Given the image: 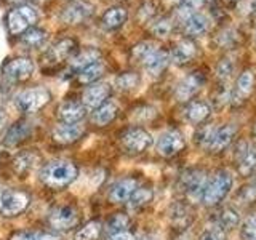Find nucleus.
Listing matches in <instances>:
<instances>
[{
  "mask_svg": "<svg viewBox=\"0 0 256 240\" xmlns=\"http://www.w3.org/2000/svg\"><path fill=\"white\" fill-rule=\"evenodd\" d=\"M52 100V93L45 86H34L22 90L20 94H16L14 106L22 114H34V112L45 108Z\"/></svg>",
  "mask_w": 256,
  "mask_h": 240,
  "instance_id": "4",
  "label": "nucleus"
},
{
  "mask_svg": "<svg viewBox=\"0 0 256 240\" xmlns=\"http://www.w3.org/2000/svg\"><path fill=\"white\" fill-rule=\"evenodd\" d=\"M32 125L29 120H20V122H16L14 125L10 126V130L6 132L5 138H4V144L8 148H14L21 144L22 141H26L30 133H32Z\"/></svg>",
  "mask_w": 256,
  "mask_h": 240,
  "instance_id": "17",
  "label": "nucleus"
},
{
  "mask_svg": "<svg viewBox=\"0 0 256 240\" xmlns=\"http://www.w3.org/2000/svg\"><path fill=\"white\" fill-rule=\"evenodd\" d=\"M117 106L114 102H104L102 106H100L98 109H94L93 112V116H92V122L94 125H98V126H104V125H108L110 124L112 120H114L117 117Z\"/></svg>",
  "mask_w": 256,
  "mask_h": 240,
  "instance_id": "27",
  "label": "nucleus"
},
{
  "mask_svg": "<svg viewBox=\"0 0 256 240\" xmlns=\"http://www.w3.org/2000/svg\"><path fill=\"white\" fill-rule=\"evenodd\" d=\"M101 232H102V224L100 221H90L76 232L74 240H98Z\"/></svg>",
  "mask_w": 256,
  "mask_h": 240,
  "instance_id": "31",
  "label": "nucleus"
},
{
  "mask_svg": "<svg viewBox=\"0 0 256 240\" xmlns=\"http://www.w3.org/2000/svg\"><path fill=\"white\" fill-rule=\"evenodd\" d=\"M85 133V125L82 124H62L53 128L52 136L53 141L58 144H72L78 141Z\"/></svg>",
  "mask_w": 256,
  "mask_h": 240,
  "instance_id": "14",
  "label": "nucleus"
},
{
  "mask_svg": "<svg viewBox=\"0 0 256 240\" xmlns=\"http://www.w3.org/2000/svg\"><path fill=\"white\" fill-rule=\"evenodd\" d=\"M78 210L72 205H58L48 213V224L54 230H69L78 224Z\"/></svg>",
  "mask_w": 256,
  "mask_h": 240,
  "instance_id": "7",
  "label": "nucleus"
},
{
  "mask_svg": "<svg viewBox=\"0 0 256 240\" xmlns=\"http://www.w3.org/2000/svg\"><path fill=\"white\" fill-rule=\"evenodd\" d=\"M38 21V13L32 5L21 4L16 5L6 14V29L12 36H22L24 32L36 26Z\"/></svg>",
  "mask_w": 256,
  "mask_h": 240,
  "instance_id": "3",
  "label": "nucleus"
},
{
  "mask_svg": "<svg viewBox=\"0 0 256 240\" xmlns=\"http://www.w3.org/2000/svg\"><path fill=\"white\" fill-rule=\"evenodd\" d=\"M238 213L234 210L232 206H226V208H222V212L220 213V229H222L224 232L226 230H230V229H234L237 228V224H238Z\"/></svg>",
  "mask_w": 256,
  "mask_h": 240,
  "instance_id": "35",
  "label": "nucleus"
},
{
  "mask_svg": "<svg viewBox=\"0 0 256 240\" xmlns=\"http://www.w3.org/2000/svg\"><path fill=\"white\" fill-rule=\"evenodd\" d=\"M240 237L242 240H256V213L248 214L240 226Z\"/></svg>",
  "mask_w": 256,
  "mask_h": 240,
  "instance_id": "38",
  "label": "nucleus"
},
{
  "mask_svg": "<svg viewBox=\"0 0 256 240\" xmlns=\"http://www.w3.org/2000/svg\"><path fill=\"white\" fill-rule=\"evenodd\" d=\"M150 30H152V34L157 36V37H166V36H170V32H172V21L166 20V18L158 20V21H156L154 24H152Z\"/></svg>",
  "mask_w": 256,
  "mask_h": 240,
  "instance_id": "40",
  "label": "nucleus"
},
{
  "mask_svg": "<svg viewBox=\"0 0 256 240\" xmlns=\"http://www.w3.org/2000/svg\"><path fill=\"white\" fill-rule=\"evenodd\" d=\"M253 86H254V74L252 70H244L236 84V98L245 100L246 96L252 94Z\"/></svg>",
  "mask_w": 256,
  "mask_h": 240,
  "instance_id": "28",
  "label": "nucleus"
},
{
  "mask_svg": "<svg viewBox=\"0 0 256 240\" xmlns=\"http://www.w3.org/2000/svg\"><path fill=\"white\" fill-rule=\"evenodd\" d=\"M78 168L70 160H53L48 162L40 172V181L52 189L68 188L77 180Z\"/></svg>",
  "mask_w": 256,
  "mask_h": 240,
  "instance_id": "1",
  "label": "nucleus"
},
{
  "mask_svg": "<svg viewBox=\"0 0 256 240\" xmlns=\"http://www.w3.org/2000/svg\"><path fill=\"white\" fill-rule=\"evenodd\" d=\"M106 240H136V238H134V236L132 234V232L125 230V232H118V234H112Z\"/></svg>",
  "mask_w": 256,
  "mask_h": 240,
  "instance_id": "45",
  "label": "nucleus"
},
{
  "mask_svg": "<svg viewBox=\"0 0 256 240\" xmlns=\"http://www.w3.org/2000/svg\"><path fill=\"white\" fill-rule=\"evenodd\" d=\"M238 173L244 176H250L256 170V150L254 149H246L245 154L238 160Z\"/></svg>",
  "mask_w": 256,
  "mask_h": 240,
  "instance_id": "33",
  "label": "nucleus"
},
{
  "mask_svg": "<svg viewBox=\"0 0 256 240\" xmlns=\"http://www.w3.org/2000/svg\"><path fill=\"white\" fill-rule=\"evenodd\" d=\"M168 62H170V53L165 52V50H158L157 48L156 52H152L148 58L142 61V66H144V70H146L149 76L157 77L165 70Z\"/></svg>",
  "mask_w": 256,
  "mask_h": 240,
  "instance_id": "18",
  "label": "nucleus"
},
{
  "mask_svg": "<svg viewBox=\"0 0 256 240\" xmlns=\"http://www.w3.org/2000/svg\"><path fill=\"white\" fill-rule=\"evenodd\" d=\"M77 48V44L74 38H60L58 42H54L45 53V61L48 64H60L62 61L69 60L74 54Z\"/></svg>",
  "mask_w": 256,
  "mask_h": 240,
  "instance_id": "12",
  "label": "nucleus"
},
{
  "mask_svg": "<svg viewBox=\"0 0 256 240\" xmlns=\"http://www.w3.org/2000/svg\"><path fill=\"white\" fill-rule=\"evenodd\" d=\"M128 226H130V218L125 213H117L108 221L106 224V230L108 234H118V232H125L128 230Z\"/></svg>",
  "mask_w": 256,
  "mask_h": 240,
  "instance_id": "34",
  "label": "nucleus"
},
{
  "mask_svg": "<svg viewBox=\"0 0 256 240\" xmlns=\"http://www.w3.org/2000/svg\"><path fill=\"white\" fill-rule=\"evenodd\" d=\"M202 5H204V0H182L178 8V13L182 20H189L190 16H194L196 13L200 12Z\"/></svg>",
  "mask_w": 256,
  "mask_h": 240,
  "instance_id": "37",
  "label": "nucleus"
},
{
  "mask_svg": "<svg viewBox=\"0 0 256 240\" xmlns=\"http://www.w3.org/2000/svg\"><path fill=\"white\" fill-rule=\"evenodd\" d=\"M30 197L22 190L5 189L0 196V214L4 218H14L29 206Z\"/></svg>",
  "mask_w": 256,
  "mask_h": 240,
  "instance_id": "5",
  "label": "nucleus"
},
{
  "mask_svg": "<svg viewBox=\"0 0 256 240\" xmlns=\"http://www.w3.org/2000/svg\"><path fill=\"white\" fill-rule=\"evenodd\" d=\"M138 188V184L133 178H125V180H120L118 182L114 184V188L110 189V194L109 198L112 204H124L128 202L132 197V194Z\"/></svg>",
  "mask_w": 256,
  "mask_h": 240,
  "instance_id": "20",
  "label": "nucleus"
},
{
  "mask_svg": "<svg viewBox=\"0 0 256 240\" xmlns=\"http://www.w3.org/2000/svg\"><path fill=\"white\" fill-rule=\"evenodd\" d=\"M184 146H186V141H184L182 134L180 132L170 130L160 134L157 141V152L162 157H173L181 152Z\"/></svg>",
  "mask_w": 256,
  "mask_h": 240,
  "instance_id": "11",
  "label": "nucleus"
},
{
  "mask_svg": "<svg viewBox=\"0 0 256 240\" xmlns=\"http://www.w3.org/2000/svg\"><path fill=\"white\" fill-rule=\"evenodd\" d=\"M101 61V53L96 48H86V50H82L78 54H76L70 61V69L76 70L77 74L80 70H84L85 68L92 66V64Z\"/></svg>",
  "mask_w": 256,
  "mask_h": 240,
  "instance_id": "23",
  "label": "nucleus"
},
{
  "mask_svg": "<svg viewBox=\"0 0 256 240\" xmlns=\"http://www.w3.org/2000/svg\"><path fill=\"white\" fill-rule=\"evenodd\" d=\"M198 240H224V230L220 228H208L202 232Z\"/></svg>",
  "mask_w": 256,
  "mask_h": 240,
  "instance_id": "43",
  "label": "nucleus"
},
{
  "mask_svg": "<svg viewBox=\"0 0 256 240\" xmlns=\"http://www.w3.org/2000/svg\"><path fill=\"white\" fill-rule=\"evenodd\" d=\"M128 20V12L124 6H112L108 12H104L101 24L104 29L108 30H117L118 28H122Z\"/></svg>",
  "mask_w": 256,
  "mask_h": 240,
  "instance_id": "21",
  "label": "nucleus"
},
{
  "mask_svg": "<svg viewBox=\"0 0 256 240\" xmlns=\"http://www.w3.org/2000/svg\"><path fill=\"white\" fill-rule=\"evenodd\" d=\"M205 186H206V174L204 170L189 168V170H186L181 174V188L192 198L202 196Z\"/></svg>",
  "mask_w": 256,
  "mask_h": 240,
  "instance_id": "9",
  "label": "nucleus"
},
{
  "mask_svg": "<svg viewBox=\"0 0 256 240\" xmlns=\"http://www.w3.org/2000/svg\"><path fill=\"white\" fill-rule=\"evenodd\" d=\"M85 114H86V108L84 106V102L74 100L64 101L58 108V117L61 118L62 124H80L84 120Z\"/></svg>",
  "mask_w": 256,
  "mask_h": 240,
  "instance_id": "16",
  "label": "nucleus"
},
{
  "mask_svg": "<svg viewBox=\"0 0 256 240\" xmlns=\"http://www.w3.org/2000/svg\"><path fill=\"white\" fill-rule=\"evenodd\" d=\"M210 116H212V108H210V104L205 101H192L188 104V108L184 109V118L192 125L205 122Z\"/></svg>",
  "mask_w": 256,
  "mask_h": 240,
  "instance_id": "19",
  "label": "nucleus"
},
{
  "mask_svg": "<svg viewBox=\"0 0 256 240\" xmlns=\"http://www.w3.org/2000/svg\"><path fill=\"white\" fill-rule=\"evenodd\" d=\"M173 2H182V0H173Z\"/></svg>",
  "mask_w": 256,
  "mask_h": 240,
  "instance_id": "47",
  "label": "nucleus"
},
{
  "mask_svg": "<svg viewBox=\"0 0 256 240\" xmlns=\"http://www.w3.org/2000/svg\"><path fill=\"white\" fill-rule=\"evenodd\" d=\"M152 197H154V190L150 188H136L130 200H128V206H130L132 210H140V208L146 206L150 202Z\"/></svg>",
  "mask_w": 256,
  "mask_h": 240,
  "instance_id": "30",
  "label": "nucleus"
},
{
  "mask_svg": "<svg viewBox=\"0 0 256 240\" xmlns=\"http://www.w3.org/2000/svg\"><path fill=\"white\" fill-rule=\"evenodd\" d=\"M34 61L26 56H16V58L8 60L2 66V76L8 82H24L32 74H34Z\"/></svg>",
  "mask_w": 256,
  "mask_h": 240,
  "instance_id": "6",
  "label": "nucleus"
},
{
  "mask_svg": "<svg viewBox=\"0 0 256 240\" xmlns=\"http://www.w3.org/2000/svg\"><path fill=\"white\" fill-rule=\"evenodd\" d=\"M234 186V176L229 170H220L216 172L214 176L206 182L202 194V202L208 206L218 205L224 198L229 196Z\"/></svg>",
  "mask_w": 256,
  "mask_h": 240,
  "instance_id": "2",
  "label": "nucleus"
},
{
  "mask_svg": "<svg viewBox=\"0 0 256 240\" xmlns=\"http://www.w3.org/2000/svg\"><path fill=\"white\" fill-rule=\"evenodd\" d=\"M8 240H37V232H29V230H20L13 234Z\"/></svg>",
  "mask_w": 256,
  "mask_h": 240,
  "instance_id": "44",
  "label": "nucleus"
},
{
  "mask_svg": "<svg viewBox=\"0 0 256 240\" xmlns=\"http://www.w3.org/2000/svg\"><path fill=\"white\" fill-rule=\"evenodd\" d=\"M140 85V76L136 72H124L116 78V86L120 92H132Z\"/></svg>",
  "mask_w": 256,
  "mask_h": 240,
  "instance_id": "36",
  "label": "nucleus"
},
{
  "mask_svg": "<svg viewBox=\"0 0 256 240\" xmlns=\"http://www.w3.org/2000/svg\"><path fill=\"white\" fill-rule=\"evenodd\" d=\"M254 132H256V128H254Z\"/></svg>",
  "mask_w": 256,
  "mask_h": 240,
  "instance_id": "48",
  "label": "nucleus"
},
{
  "mask_svg": "<svg viewBox=\"0 0 256 240\" xmlns=\"http://www.w3.org/2000/svg\"><path fill=\"white\" fill-rule=\"evenodd\" d=\"M210 16L205 13H196L194 16H190L189 20H186V26H184V30H186L188 36H202L210 28Z\"/></svg>",
  "mask_w": 256,
  "mask_h": 240,
  "instance_id": "24",
  "label": "nucleus"
},
{
  "mask_svg": "<svg viewBox=\"0 0 256 240\" xmlns=\"http://www.w3.org/2000/svg\"><path fill=\"white\" fill-rule=\"evenodd\" d=\"M93 13V5L85 2V0H74L69 5H66L61 12V21L64 24H80L88 20Z\"/></svg>",
  "mask_w": 256,
  "mask_h": 240,
  "instance_id": "10",
  "label": "nucleus"
},
{
  "mask_svg": "<svg viewBox=\"0 0 256 240\" xmlns=\"http://www.w3.org/2000/svg\"><path fill=\"white\" fill-rule=\"evenodd\" d=\"M232 72H234V62H232L229 58L221 60L218 66H216V74H218V77L221 80H228Z\"/></svg>",
  "mask_w": 256,
  "mask_h": 240,
  "instance_id": "41",
  "label": "nucleus"
},
{
  "mask_svg": "<svg viewBox=\"0 0 256 240\" xmlns=\"http://www.w3.org/2000/svg\"><path fill=\"white\" fill-rule=\"evenodd\" d=\"M48 40V34L45 29H40V28H30L29 30H26L24 34L21 36V44L30 48V50H37V48H42Z\"/></svg>",
  "mask_w": 256,
  "mask_h": 240,
  "instance_id": "26",
  "label": "nucleus"
},
{
  "mask_svg": "<svg viewBox=\"0 0 256 240\" xmlns=\"http://www.w3.org/2000/svg\"><path fill=\"white\" fill-rule=\"evenodd\" d=\"M36 162H37V156L34 154V152H21V154H18L14 157L13 168H14L16 173L26 174L28 172L32 170V166L36 165Z\"/></svg>",
  "mask_w": 256,
  "mask_h": 240,
  "instance_id": "32",
  "label": "nucleus"
},
{
  "mask_svg": "<svg viewBox=\"0 0 256 240\" xmlns=\"http://www.w3.org/2000/svg\"><path fill=\"white\" fill-rule=\"evenodd\" d=\"M205 84V77L200 72H192V74L186 76L176 86V98L178 101H189L192 96H196L198 90Z\"/></svg>",
  "mask_w": 256,
  "mask_h": 240,
  "instance_id": "13",
  "label": "nucleus"
},
{
  "mask_svg": "<svg viewBox=\"0 0 256 240\" xmlns=\"http://www.w3.org/2000/svg\"><path fill=\"white\" fill-rule=\"evenodd\" d=\"M236 136V128L232 125H224L221 128H216V133L213 136V141L210 144V149L213 152H221L232 142Z\"/></svg>",
  "mask_w": 256,
  "mask_h": 240,
  "instance_id": "25",
  "label": "nucleus"
},
{
  "mask_svg": "<svg viewBox=\"0 0 256 240\" xmlns=\"http://www.w3.org/2000/svg\"><path fill=\"white\" fill-rule=\"evenodd\" d=\"M104 74V64L101 61L92 64V66L85 68L84 70L78 72V82L84 84V85H93L96 80L101 78Z\"/></svg>",
  "mask_w": 256,
  "mask_h": 240,
  "instance_id": "29",
  "label": "nucleus"
},
{
  "mask_svg": "<svg viewBox=\"0 0 256 240\" xmlns=\"http://www.w3.org/2000/svg\"><path fill=\"white\" fill-rule=\"evenodd\" d=\"M156 50H157L156 44H152V42H141V44H138V45H134V46H133L132 54H133V58L140 60V61L142 62L152 52H156Z\"/></svg>",
  "mask_w": 256,
  "mask_h": 240,
  "instance_id": "39",
  "label": "nucleus"
},
{
  "mask_svg": "<svg viewBox=\"0 0 256 240\" xmlns=\"http://www.w3.org/2000/svg\"><path fill=\"white\" fill-rule=\"evenodd\" d=\"M197 53V46L192 40H181V42L174 46V50L170 54V61H173L174 64H186L189 62Z\"/></svg>",
  "mask_w": 256,
  "mask_h": 240,
  "instance_id": "22",
  "label": "nucleus"
},
{
  "mask_svg": "<svg viewBox=\"0 0 256 240\" xmlns=\"http://www.w3.org/2000/svg\"><path fill=\"white\" fill-rule=\"evenodd\" d=\"M109 94H110V86L108 84H93L84 92L82 102L86 109H98L106 102Z\"/></svg>",
  "mask_w": 256,
  "mask_h": 240,
  "instance_id": "15",
  "label": "nucleus"
},
{
  "mask_svg": "<svg viewBox=\"0 0 256 240\" xmlns=\"http://www.w3.org/2000/svg\"><path fill=\"white\" fill-rule=\"evenodd\" d=\"M214 133H216V128H213V126H204L202 130H200V133L197 134L198 136V142L202 144V146L210 148Z\"/></svg>",
  "mask_w": 256,
  "mask_h": 240,
  "instance_id": "42",
  "label": "nucleus"
},
{
  "mask_svg": "<svg viewBox=\"0 0 256 240\" xmlns=\"http://www.w3.org/2000/svg\"><path fill=\"white\" fill-rule=\"evenodd\" d=\"M122 144L128 152L140 154V152H144L152 144V136L149 132L144 130V128L134 126L124 133Z\"/></svg>",
  "mask_w": 256,
  "mask_h": 240,
  "instance_id": "8",
  "label": "nucleus"
},
{
  "mask_svg": "<svg viewBox=\"0 0 256 240\" xmlns=\"http://www.w3.org/2000/svg\"><path fill=\"white\" fill-rule=\"evenodd\" d=\"M5 2H8V4H20V2H22V0H5Z\"/></svg>",
  "mask_w": 256,
  "mask_h": 240,
  "instance_id": "46",
  "label": "nucleus"
}]
</instances>
